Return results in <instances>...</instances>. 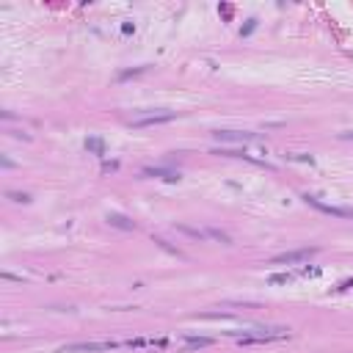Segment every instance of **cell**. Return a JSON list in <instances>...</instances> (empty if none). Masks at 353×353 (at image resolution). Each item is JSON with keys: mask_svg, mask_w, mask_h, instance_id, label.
I'll return each mask as SVG.
<instances>
[{"mask_svg": "<svg viewBox=\"0 0 353 353\" xmlns=\"http://www.w3.org/2000/svg\"><path fill=\"white\" fill-rule=\"evenodd\" d=\"M232 336H240V345H265L276 339H287L290 328H254V331H229Z\"/></svg>", "mask_w": 353, "mask_h": 353, "instance_id": "1", "label": "cell"}, {"mask_svg": "<svg viewBox=\"0 0 353 353\" xmlns=\"http://www.w3.org/2000/svg\"><path fill=\"white\" fill-rule=\"evenodd\" d=\"M216 141H224V144H246V141H259L257 133H240V130H218L213 133Z\"/></svg>", "mask_w": 353, "mask_h": 353, "instance_id": "2", "label": "cell"}, {"mask_svg": "<svg viewBox=\"0 0 353 353\" xmlns=\"http://www.w3.org/2000/svg\"><path fill=\"white\" fill-rule=\"evenodd\" d=\"M113 348H124V342H75V345H67V351H86V353H102V351H113Z\"/></svg>", "mask_w": 353, "mask_h": 353, "instance_id": "3", "label": "cell"}, {"mask_svg": "<svg viewBox=\"0 0 353 353\" xmlns=\"http://www.w3.org/2000/svg\"><path fill=\"white\" fill-rule=\"evenodd\" d=\"M315 254V249H298V251H287V254H279L273 257V265H293V262H303Z\"/></svg>", "mask_w": 353, "mask_h": 353, "instance_id": "4", "label": "cell"}, {"mask_svg": "<svg viewBox=\"0 0 353 353\" xmlns=\"http://www.w3.org/2000/svg\"><path fill=\"white\" fill-rule=\"evenodd\" d=\"M166 121H174V113H152V116H141V119L130 121V127H155V124H166Z\"/></svg>", "mask_w": 353, "mask_h": 353, "instance_id": "5", "label": "cell"}, {"mask_svg": "<svg viewBox=\"0 0 353 353\" xmlns=\"http://www.w3.org/2000/svg\"><path fill=\"white\" fill-rule=\"evenodd\" d=\"M144 177H160V180L177 182L180 180V171H174V168H144Z\"/></svg>", "mask_w": 353, "mask_h": 353, "instance_id": "6", "label": "cell"}, {"mask_svg": "<svg viewBox=\"0 0 353 353\" xmlns=\"http://www.w3.org/2000/svg\"><path fill=\"white\" fill-rule=\"evenodd\" d=\"M306 202H309V204H315L318 207V210H323V213H331V216H353L351 210H339V207H328V204H323V202H318V199L315 196H306Z\"/></svg>", "mask_w": 353, "mask_h": 353, "instance_id": "7", "label": "cell"}, {"mask_svg": "<svg viewBox=\"0 0 353 353\" xmlns=\"http://www.w3.org/2000/svg\"><path fill=\"white\" fill-rule=\"evenodd\" d=\"M207 345H213L210 336H185V348L193 351V348H207Z\"/></svg>", "mask_w": 353, "mask_h": 353, "instance_id": "8", "label": "cell"}, {"mask_svg": "<svg viewBox=\"0 0 353 353\" xmlns=\"http://www.w3.org/2000/svg\"><path fill=\"white\" fill-rule=\"evenodd\" d=\"M108 224L119 226V229H133V221H127V218L119 216V213H111V216H108Z\"/></svg>", "mask_w": 353, "mask_h": 353, "instance_id": "9", "label": "cell"}, {"mask_svg": "<svg viewBox=\"0 0 353 353\" xmlns=\"http://www.w3.org/2000/svg\"><path fill=\"white\" fill-rule=\"evenodd\" d=\"M86 149H91V152H97V155H105V144L100 141V138H88Z\"/></svg>", "mask_w": 353, "mask_h": 353, "instance_id": "10", "label": "cell"}, {"mask_svg": "<svg viewBox=\"0 0 353 353\" xmlns=\"http://www.w3.org/2000/svg\"><path fill=\"white\" fill-rule=\"evenodd\" d=\"M268 282H270V285H287V282H293V273H276V276H270Z\"/></svg>", "mask_w": 353, "mask_h": 353, "instance_id": "11", "label": "cell"}, {"mask_svg": "<svg viewBox=\"0 0 353 353\" xmlns=\"http://www.w3.org/2000/svg\"><path fill=\"white\" fill-rule=\"evenodd\" d=\"M207 235H210V237H216V240H221V243H226V246L232 243V240H229V235H224V232H221V229H210V232H207Z\"/></svg>", "mask_w": 353, "mask_h": 353, "instance_id": "12", "label": "cell"}, {"mask_svg": "<svg viewBox=\"0 0 353 353\" xmlns=\"http://www.w3.org/2000/svg\"><path fill=\"white\" fill-rule=\"evenodd\" d=\"M177 229H180V232H188L190 237H199V240L204 237V232H199V229H190V226H177Z\"/></svg>", "mask_w": 353, "mask_h": 353, "instance_id": "13", "label": "cell"}, {"mask_svg": "<svg viewBox=\"0 0 353 353\" xmlns=\"http://www.w3.org/2000/svg\"><path fill=\"white\" fill-rule=\"evenodd\" d=\"M9 199H14V202H22V204H25V202H31V196H28V193H14V190L9 193Z\"/></svg>", "mask_w": 353, "mask_h": 353, "instance_id": "14", "label": "cell"}, {"mask_svg": "<svg viewBox=\"0 0 353 353\" xmlns=\"http://www.w3.org/2000/svg\"><path fill=\"white\" fill-rule=\"evenodd\" d=\"M339 138H345V141H351V138H353V130H351V133H339Z\"/></svg>", "mask_w": 353, "mask_h": 353, "instance_id": "15", "label": "cell"}]
</instances>
